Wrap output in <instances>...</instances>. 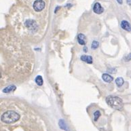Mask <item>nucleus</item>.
I'll return each instance as SVG.
<instances>
[{
	"label": "nucleus",
	"instance_id": "f257e3e1",
	"mask_svg": "<svg viewBox=\"0 0 131 131\" xmlns=\"http://www.w3.org/2000/svg\"><path fill=\"white\" fill-rule=\"evenodd\" d=\"M20 115L14 111H8L2 114L1 120L4 123L12 124L20 119Z\"/></svg>",
	"mask_w": 131,
	"mask_h": 131
},
{
	"label": "nucleus",
	"instance_id": "f03ea898",
	"mask_svg": "<svg viewBox=\"0 0 131 131\" xmlns=\"http://www.w3.org/2000/svg\"><path fill=\"white\" fill-rule=\"evenodd\" d=\"M106 102L113 109L116 110H122L123 109L124 104L120 98L114 96H109L106 99Z\"/></svg>",
	"mask_w": 131,
	"mask_h": 131
},
{
	"label": "nucleus",
	"instance_id": "7ed1b4c3",
	"mask_svg": "<svg viewBox=\"0 0 131 131\" xmlns=\"http://www.w3.org/2000/svg\"><path fill=\"white\" fill-rule=\"evenodd\" d=\"M45 6L46 4L43 0H35L33 3V9L36 12H41L44 9Z\"/></svg>",
	"mask_w": 131,
	"mask_h": 131
},
{
	"label": "nucleus",
	"instance_id": "20e7f679",
	"mask_svg": "<svg viewBox=\"0 0 131 131\" xmlns=\"http://www.w3.org/2000/svg\"><path fill=\"white\" fill-rule=\"evenodd\" d=\"M25 26L32 31H36L37 29V24L35 22V21L33 20H27L24 23Z\"/></svg>",
	"mask_w": 131,
	"mask_h": 131
},
{
	"label": "nucleus",
	"instance_id": "39448f33",
	"mask_svg": "<svg viewBox=\"0 0 131 131\" xmlns=\"http://www.w3.org/2000/svg\"><path fill=\"white\" fill-rule=\"evenodd\" d=\"M93 11L96 14H100L101 13H103V12L104 11V8L101 6V5L99 3H96L94 7H93Z\"/></svg>",
	"mask_w": 131,
	"mask_h": 131
},
{
	"label": "nucleus",
	"instance_id": "423d86ee",
	"mask_svg": "<svg viewBox=\"0 0 131 131\" xmlns=\"http://www.w3.org/2000/svg\"><path fill=\"white\" fill-rule=\"evenodd\" d=\"M121 27L124 30L127 31H131V26L130 23L126 20H122L121 22Z\"/></svg>",
	"mask_w": 131,
	"mask_h": 131
},
{
	"label": "nucleus",
	"instance_id": "0eeeda50",
	"mask_svg": "<svg viewBox=\"0 0 131 131\" xmlns=\"http://www.w3.org/2000/svg\"><path fill=\"white\" fill-rule=\"evenodd\" d=\"M77 42L80 45L86 44V36L84 34H79L77 36Z\"/></svg>",
	"mask_w": 131,
	"mask_h": 131
},
{
	"label": "nucleus",
	"instance_id": "6e6552de",
	"mask_svg": "<svg viewBox=\"0 0 131 131\" xmlns=\"http://www.w3.org/2000/svg\"><path fill=\"white\" fill-rule=\"evenodd\" d=\"M16 87L14 85H10V86H8L6 88L3 90V93H12V92H14L15 90H16Z\"/></svg>",
	"mask_w": 131,
	"mask_h": 131
},
{
	"label": "nucleus",
	"instance_id": "1a4fd4ad",
	"mask_svg": "<svg viewBox=\"0 0 131 131\" xmlns=\"http://www.w3.org/2000/svg\"><path fill=\"white\" fill-rule=\"evenodd\" d=\"M81 60L83 61H84L86 63H88V64H91L93 63V58L90 56H87V55H83L81 57Z\"/></svg>",
	"mask_w": 131,
	"mask_h": 131
},
{
	"label": "nucleus",
	"instance_id": "9d476101",
	"mask_svg": "<svg viewBox=\"0 0 131 131\" xmlns=\"http://www.w3.org/2000/svg\"><path fill=\"white\" fill-rule=\"evenodd\" d=\"M102 77H103V80L107 83L111 82L113 80V77L111 76L110 75L107 74V73H104V74L102 75Z\"/></svg>",
	"mask_w": 131,
	"mask_h": 131
},
{
	"label": "nucleus",
	"instance_id": "9b49d317",
	"mask_svg": "<svg viewBox=\"0 0 131 131\" xmlns=\"http://www.w3.org/2000/svg\"><path fill=\"white\" fill-rule=\"evenodd\" d=\"M59 126L61 128V129L65 130H68V128L67 126L66 123L65 122V121L63 120H61L59 121Z\"/></svg>",
	"mask_w": 131,
	"mask_h": 131
},
{
	"label": "nucleus",
	"instance_id": "f8f14e48",
	"mask_svg": "<svg viewBox=\"0 0 131 131\" xmlns=\"http://www.w3.org/2000/svg\"><path fill=\"white\" fill-rule=\"evenodd\" d=\"M35 82L38 86H42L43 83H44V81H43L42 77L41 75H38V76L36 77L35 78Z\"/></svg>",
	"mask_w": 131,
	"mask_h": 131
},
{
	"label": "nucleus",
	"instance_id": "ddd939ff",
	"mask_svg": "<svg viewBox=\"0 0 131 131\" xmlns=\"http://www.w3.org/2000/svg\"><path fill=\"white\" fill-rule=\"evenodd\" d=\"M124 79L122 77H117L115 80V83H116L117 86H122L124 84Z\"/></svg>",
	"mask_w": 131,
	"mask_h": 131
},
{
	"label": "nucleus",
	"instance_id": "4468645a",
	"mask_svg": "<svg viewBox=\"0 0 131 131\" xmlns=\"http://www.w3.org/2000/svg\"><path fill=\"white\" fill-rule=\"evenodd\" d=\"M99 43L98 42H97V41H93L91 47H92V48L93 49H97V48L99 47Z\"/></svg>",
	"mask_w": 131,
	"mask_h": 131
},
{
	"label": "nucleus",
	"instance_id": "2eb2a0df",
	"mask_svg": "<svg viewBox=\"0 0 131 131\" xmlns=\"http://www.w3.org/2000/svg\"><path fill=\"white\" fill-rule=\"evenodd\" d=\"M101 116V113L99 111H95L94 113V117H95V121H97V120L99 119V117Z\"/></svg>",
	"mask_w": 131,
	"mask_h": 131
},
{
	"label": "nucleus",
	"instance_id": "dca6fc26",
	"mask_svg": "<svg viewBox=\"0 0 131 131\" xmlns=\"http://www.w3.org/2000/svg\"><path fill=\"white\" fill-rule=\"evenodd\" d=\"M130 60H131V53H130V54H128V55L127 56L124 58V61L128 62V61H130Z\"/></svg>",
	"mask_w": 131,
	"mask_h": 131
},
{
	"label": "nucleus",
	"instance_id": "f3484780",
	"mask_svg": "<svg viewBox=\"0 0 131 131\" xmlns=\"http://www.w3.org/2000/svg\"><path fill=\"white\" fill-rule=\"evenodd\" d=\"M108 71L112 73H116V69H108Z\"/></svg>",
	"mask_w": 131,
	"mask_h": 131
},
{
	"label": "nucleus",
	"instance_id": "a211bd4d",
	"mask_svg": "<svg viewBox=\"0 0 131 131\" xmlns=\"http://www.w3.org/2000/svg\"><path fill=\"white\" fill-rule=\"evenodd\" d=\"M117 2H118V4H122V3H123V0H117Z\"/></svg>",
	"mask_w": 131,
	"mask_h": 131
},
{
	"label": "nucleus",
	"instance_id": "6ab92c4d",
	"mask_svg": "<svg viewBox=\"0 0 131 131\" xmlns=\"http://www.w3.org/2000/svg\"><path fill=\"white\" fill-rule=\"evenodd\" d=\"M127 4L129 6H131V0H127Z\"/></svg>",
	"mask_w": 131,
	"mask_h": 131
},
{
	"label": "nucleus",
	"instance_id": "aec40b11",
	"mask_svg": "<svg viewBox=\"0 0 131 131\" xmlns=\"http://www.w3.org/2000/svg\"><path fill=\"white\" fill-rule=\"evenodd\" d=\"M84 51L85 53H86V52H87V48H86V47H84Z\"/></svg>",
	"mask_w": 131,
	"mask_h": 131
},
{
	"label": "nucleus",
	"instance_id": "412c9836",
	"mask_svg": "<svg viewBox=\"0 0 131 131\" xmlns=\"http://www.w3.org/2000/svg\"><path fill=\"white\" fill-rule=\"evenodd\" d=\"M59 8H60V7H57V8H56V10H55V13H56V12H57V10H59Z\"/></svg>",
	"mask_w": 131,
	"mask_h": 131
},
{
	"label": "nucleus",
	"instance_id": "4be33fe9",
	"mask_svg": "<svg viewBox=\"0 0 131 131\" xmlns=\"http://www.w3.org/2000/svg\"><path fill=\"white\" fill-rule=\"evenodd\" d=\"M1 75H1V73H0V78H1Z\"/></svg>",
	"mask_w": 131,
	"mask_h": 131
}]
</instances>
